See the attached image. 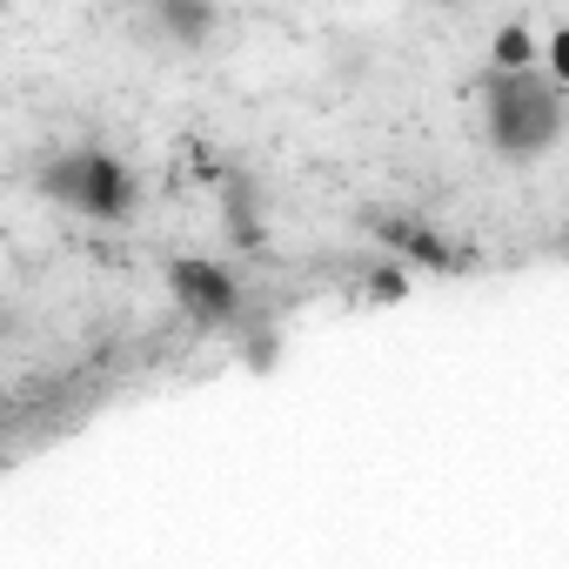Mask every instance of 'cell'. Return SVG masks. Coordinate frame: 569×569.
I'll use <instances>...</instances> for the list:
<instances>
[{
	"label": "cell",
	"instance_id": "cell-1",
	"mask_svg": "<svg viewBox=\"0 0 569 569\" xmlns=\"http://www.w3.org/2000/svg\"><path fill=\"white\" fill-rule=\"evenodd\" d=\"M482 134L502 161H536L562 141V88L529 74H489L482 81Z\"/></svg>",
	"mask_w": 569,
	"mask_h": 569
},
{
	"label": "cell",
	"instance_id": "cell-2",
	"mask_svg": "<svg viewBox=\"0 0 569 569\" xmlns=\"http://www.w3.org/2000/svg\"><path fill=\"white\" fill-rule=\"evenodd\" d=\"M34 188L68 208V214H88V221H128L134 214V174L114 148L101 141H74V148H54L34 174Z\"/></svg>",
	"mask_w": 569,
	"mask_h": 569
},
{
	"label": "cell",
	"instance_id": "cell-3",
	"mask_svg": "<svg viewBox=\"0 0 569 569\" xmlns=\"http://www.w3.org/2000/svg\"><path fill=\"white\" fill-rule=\"evenodd\" d=\"M168 296H174V309L194 316V322H228V316L241 309V281H234L221 261L181 254V261H168Z\"/></svg>",
	"mask_w": 569,
	"mask_h": 569
},
{
	"label": "cell",
	"instance_id": "cell-4",
	"mask_svg": "<svg viewBox=\"0 0 569 569\" xmlns=\"http://www.w3.org/2000/svg\"><path fill=\"white\" fill-rule=\"evenodd\" d=\"M221 228H228V241H241V248H254L261 241V181L248 174V168H234L228 181H221Z\"/></svg>",
	"mask_w": 569,
	"mask_h": 569
},
{
	"label": "cell",
	"instance_id": "cell-5",
	"mask_svg": "<svg viewBox=\"0 0 569 569\" xmlns=\"http://www.w3.org/2000/svg\"><path fill=\"white\" fill-rule=\"evenodd\" d=\"M148 28L168 34L174 48H201V41L221 28V14L208 8V0H154V8H148Z\"/></svg>",
	"mask_w": 569,
	"mask_h": 569
},
{
	"label": "cell",
	"instance_id": "cell-6",
	"mask_svg": "<svg viewBox=\"0 0 569 569\" xmlns=\"http://www.w3.org/2000/svg\"><path fill=\"white\" fill-rule=\"evenodd\" d=\"M536 68V28L529 21H502L489 34V74H529Z\"/></svg>",
	"mask_w": 569,
	"mask_h": 569
},
{
	"label": "cell",
	"instance_id": "cell-7",
	"mask_svg": "<svg viewBox=\"0 0 569 569\" xmlns=\"http://www.w3.org/2000/svg\"><path fill=\"white\" fill-rule=\"evenodd\" d=\"M376 228H382V241H396L409 261H429V268H449V261H456V254H449V241H436L422 221H376Z\"/></svg>",
	"mask_w": 569,
	"mask_h": 569
},
{
	"label": "cell",
	"instance_id": "cell-8",
	"mask_svg": "<svg viewBox=\"0 0 569 569\" xmlns=\"http://www.w3.org/2000/svg\"><path fill=\"white\" fill-rule=\"evenodd\" d=\"M369 296H376V302L409 296V268H396V261H389V268H376V274H369Z\"/></svg>",
	"mask_w": 569,
	"mask_h": 569
},
{
	"label": "cell",
	"instance_id": "cell-9",
	"mask_svg": "<svg viewBox=\"0 0 569 569\" xmlns=\"http://www.w3.org/2000/svg\"><path fill=\"white\" fill-rule=\"evenodd\" d=\"M8 336H14V309H8V302H0V342H8Z\"/></svg>",
	"mask_w": 569,
	"mask_h": 569
},
{
	"label": "cell",
	"instance_id": "cell-10",
	"mask_svg": "<svg viewBox=\"0 0 569 569\" xmlns=\"http://www.w3.org/2000/svg\"><path fill=\"white\" fill-rule=\"evenodd\" d=\"M0 442H8V416H0Z\"/></svg>",
	"mask_w": 569,
	"mask_h": 569
}]
</instances>
